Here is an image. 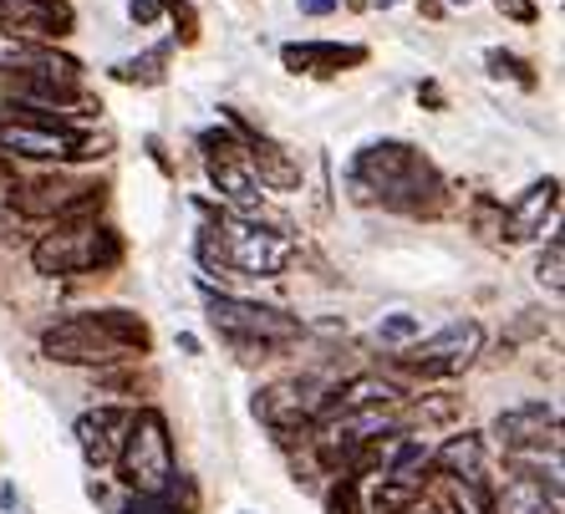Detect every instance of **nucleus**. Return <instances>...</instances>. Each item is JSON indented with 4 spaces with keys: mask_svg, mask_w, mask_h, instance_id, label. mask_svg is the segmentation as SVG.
<instances>
[{
    "mask_svg": "<svg viewBox=\"0 0 565 514\" xmlns=\"http://www.w3.org/2000/svg\"><path fill=\"white\" fill-rule=\"evenodd\" d=\"M11 214L21 219H93L103 210V184H82V179H66V173H46V179H26V184H11Z\"/></svg>",
    "mask_w": 565,
    "mask_h": 514,
    "instance_id": "obj_9",
    "label": "nucleus"
},
{
    "mask_svg": "<svg viewBox=\"0 0 565 514\" xmlns=\"http://www.w3.org/2000/svg\"><path fill=\"white\" fill-rule=\"evenodd\" d=\"M0 153L36 159V163L97 159L93 138L82 128H72L66 118H52L46 107H21V103H0Z\"/></svg>",
    "mask_w": 565,
    "mask_h": 514,
    "instance_id": "obj_5",
    "label": "nucleus"
},
{
    "mask_svg": "<svg viewBox=\"0 0 565 514\" xmlns=\"http://www.w3.org/2000/svg\"><path fill=\"white\" fill-rule=\"evenodd\" d=\"M494 514H561V500H551L535 479L510 474L504 489L494 494Z\"/></svg>",
    "mask_w": 565,
    "mask_h": 514,
    "instance_id": "obj_20",
    "label": "nucleus"
},
{
    "mask_svg": "<svg viewBox=\"0 0 565 514\" xmlns=\"http://www.w3.org/2000/svg\"><path fill=\"white\" fill-rule=\"evenodd\" d=\"M158 11H163V0H132L128 15L138 21V26H148V21H158Z\"/></svg>",
    "mask_w": 565,
    "mask_h": 514,
    "instance_id": "obj_29",
    "label": "nucleus"
},
{
    "mask_svg": "<svg viewBox=\"0 0 565 514\" xmlns=\"http://www.w3.org/2000/svg\"><path fill=\"white\" fill-rule=\"evenodd\" d=\"M555 210H561V179H540V184H530L525 194L514 199V210H504V245H520V239H535L545 235V225L555 219Z\"/></svg>",
    "mask_w": 565,
    "mask_h": 514,
    "instance_id": "obj_16",
    "label": "nucleus"
},
{
    "mask_svg": "<svg viewBox=\"0 0 565 514\" xmlns=\"http://www.w3.org/2000/svg\"><path fill=\"white\" fill-rule=\"evenodd\" d=\"M77 15L66 0H6L0 6V36L11 46H52V41L72 36Z\"/></svg>",
    "mask_w": 565,
    "mask_h": 514,
    "instance_id": "obj_11",
    "label": "nucleus"
},
{
    "mask_svg": "<svg viewBox=\"0 0 565 514\" xmlns=\"http://www.w3.org/2000/svg\"><path fill=\"white\" fill-rule=\"evenodd\" d=\"M153 331L138 311L103 306V311H77L41 331V356L62 362V367H107V362H132L148 356Z\"/></svg>",
    "mask_w": 565,
    "mask_h": 514,
    "instance_id": "obj_2",
    "label": "nucleus"
},
{
    "mask_svg": "<svg viewBox=\"0 0 565 514\" xmlns=\"http://www.w3.org/2000/svg\"><path fill=\"white\" fill-rule=\"evenodd\" d=\"M118 479L132 489V494H163L179 469H173V438H169V418L158 408H132V428L122 438L118 453Z\"/></svg>",
    "mask_w": 565,
    "mask_h": 514,
    "instance_id": "obj_7",
    "label": "nucleus"
},
{
    "mask_svg": "<svg viewBox=\"0 0 565 514\" xmlns=\"http://www.w3.org/2000/svg\"><path fill=\"white\" fill-rule=\"evenodd\" d=\"M204 296H210V326L245 362H265V356L286 352L290 342H301V317H286L276 306L245 301V296H220V290H204Z\"/></svg>",
    "mask_w": 565,
    "mask_h": 514,
    "instance_id": "obj_4",
    "label": "nucleus"
},
{
    "mask_svg": "<svg viewBox=\"0 0 565 514\" xmlns=\"http://www.w3.org/2000/svg\"><path fill=\"white\" fill-rule=\"evenodd\" d=\"M280 62L290 72H306V77H331L342 66H362L367 62V46H342V41H290L280 46Z\"/></svg>",
    "mask_w": 565,
    "mask_h": 514,
    "instance_id": "obj_17",
    "label": "nucleus"
},
{
    "mask_svg": "<svg viewBox=\"0 0 565 514\" xmlns=\"http://www.w3.org/2000/svg\"><path fill=\"white\" fill-rule=\"evenodd\" d=\"M316 408H321V387L306 383V377H286V383H270L255 393V418H260L280 443H290L296 433H311Z\"/></svg>",
    "mask_w": 565,
    "mask_h": 514,
    "instance_id": "obj_10",
    "label": "nucleus"
},
{
    "mask_svg": "<svg viewBox=\"0 0 565 514\" xmlns=\"http://www.w3.org/2000/svg\"><path fill=\"white\" fill-rule=\"evenodd\" d=\"M479 356H484V326H479V321H448L434 336H418V342L403 346V352L393 356V367L408 372V377H423V383H434V377H459V372H469Z\"/></svg>",
    "mask_w": 565,
    "mask_h": 514,
    "instance_id": "obj_8",
    "label": "nucleus"
},
{
    "mask_svg": "<svg viewBox=\"0 0 565 514\" xmlns=\"http://www.w3.org/2000/svg\"><path fill=\"white\" fill-rule=\"evenodd\" d=\"M342 0H301V15H331Z\"/></svg>",
    "mask_w": 565,
    "mask_h": 514,
    "instance_id": "obj_31",
    "label": "nucleus"
},
{
    "mask_svg": "<svg viewBox=\"0 0 565 514\" xmlns=\"http://www.w3.org/2000/svg\"><path fill=\"white\" fill-rule=\"evenodd\" d=\"M0 66L11 72H31V77H56V82H82V62L77 56L56 52V46H11V56Z\"/></svg>",
    "mask_w": 565,
    "mask_h": 514,
    "instance_id": "obj_19",
    "label": "nucleus"
},
{
    "mask_svg": "<svg viewBox=\"0 0 565 514\" xmlns=\"http://www.w3.org/2000/svg\"><path fill=\"white\" fill-rule=\"evenodd\" d=\"M122 514H173V510H169L163 500H158V494H138V500H132Z\"/></svg>",
    "mask_w": 565,
    "mask_h": 514,
    "instance_id": "obj_28",
    "label": "nucleus"
},
{
    "mask_svg": "<svg viewBox=\"0 0 565 514\" xmlns=\"http://www.w3.org/2000/svg\"><path fill=\"white\" fill-rule=\"evenodd\" d=\"M484 62H489V72H494V77H514L520 87H535V66L520 62L514 52H489Z\"/></svg>",
    "mask_w": 565,
    "mask_h": 514,
    "instance_id": "obj_25",
    "label": "nucleus"
},
{
    "mask_svg": "<svg viewBox=\"0 0 565 514\" xmlns=\"http://www.w3.org/2000/svg\"><path fill=\"white\" fill-rule=\"evenodd\" d=\"M163 66H169V46L132 56V62H118V66H113V77H118V82H138V87H158V82H163Z\"/></svg>",
    "mask_w": 565,
    "mask_h": 514,
    "instance_id": "obj_21",
    "label": "nucleus"
},
{
    "mask_svg": "<svg viewBox=\"0 0 565 514\" xmlns=\"http://www.w3.org/2000/svg\"><path fill=\"white\" fill-rule=\"evenodd\" d=\"M535 280H540L545 290H551V296H561V290H565V239H561V235H551V245L540 250V260H535Z\"/></svg>",
    "mask_w": 565,
    "mask_h": 514,
    "instance_id": "obj_24",
    "label": "nucleus"
},
{
    "mask_svg": "<svg viewBox=\"0 0 565 514\" xmlns=\"http://www.w3.org/2000/svg\"><path fill=\"white\" fill-rule=\"evenodd\" d=\"M163 11L173 15V26H179V41H184V46H194V41H199V15H194V6H189V0H163Z\"/></svg>",
    "mask_w": 565,
    "mask_h": 514,
    "instance_id": "obj_27",
    "label": "nucleus"
},
{
    "mask_svg": "<svg viewBox=\"0 0 565 514\" xmlns=\"http://www.w3.org/2000/svg\"><path fill=\"white\" fill-rule=\"evenodd\" d=\"M561 408L555 403H514L494 418V443L504 453H530V449H555L561 453Z\"/></svg>",
    "mask_w": 565,
    "mask_h": 514,
    "instance_id": "obj_13",
    "label": "nucleus"
},
{
    "mask_svg": "<svg viewBox=\"0 0 565 514\" xmlns=\"http://www.w3.org/2000/svg\"><path fill=\"white\" fill-rule=\"evenodd\" d=\"M118 260L122 239L97 219H66V225H52V235H41L31 245L36 276H87V270H107Z\"/></svg>",
    "mask_w": 565,
    "mask_h": 514,
    "instance_id": "obj_6",
    "label": "nucleus"
},
{
    "mask_svg": "<svg viewBox=\"0 0 565 514\" xmlns=\"http://www.w3.org/2000/svg\"><path fill=\"white\" fill-rule=\"evenodd\" d=\"M347 189L362 204H382V210L408 214V219H438L448 210L444 173L434 169L428 153H418L403 138H382V143L362 148L352 159V173H347Z\"/></svg>",
    "mask_w": 565,
    "mask_h": 514,
    "instance_id": "obj_1",
    "label": "nucleus"
},
{
    "mask_svg": "<svg viewBox=\"0 0 565 514\" xmlns=\"http://www.w3.org/2000/svg\"><path fill=\"white\" fill-rule=\"evenodd\" d=\"M0 179H6V163H0Z\"/></svg>",
    "mask_w": 565,
    "mask_h": 514,
    "instance_id": "obj_34",
    "label": "nucleus"
},
{
    "mask_svg": "<svg viewBox=\"0 0 565 514\" xmlns=\"http://www.w3.org/2000/svg\"><path fill=\"white\" fill-rule=\"evenodd\" d=\"M194 250L204 270H239V276H250V280H276L296 260V239L286 229H270L260 219L220 210V214H210V225L199 229Z\"/></svg>",
    "mask_w": 565,
    "mask_h": 514,
    "instance_id": "obj_3",
    "label": "nucleus"
},
{
    "mask_svg": "<svg viewBox=\"0 0 565 514\" xmlns=\"http://www.w3.org/2000/svg\"><path fill=\"white\" fill-rule=\"evenodd\" d=\"M327 514H367V489H362V479H352V474H331Z\"/></svg>",
    "mask_w": 565,
    "mask_h": 514,
    "instance_id": "obj_22",
    "label": "nucleus"
},
{
    "mask_svg": "<svg viewBox=\"0 0 565 514\" xmlns=\"http://www.w3.org/2000/svg\"><path fill=\"white\" fill-rule=\"evenodd\" d=\"M377 336H382L387 346H408L413 336H418V317H408V311H397V317L377 321Z\"/></svg>",
    "mask_w": 565,
    "mask_h": 514,
    "instance_id": "obj_26",
    "label": "nucleus"
},
{
    "mask_svg": "<svg viewBox=\"0 0 565 514\" xmlns=\"http://www.w3.org/2000/svg\"><path fill=\"white\" fill-rule=\"evenodd\" d=\"M0 6H6V0H0Z\"/></svg>",
    "mask_w": 565,
    "mask_h": 514,
    "instance_id": "obj_35",
    "label": "nucleus"
},
{
    "mask_svg": "<svg viewBox=\"0 0 565 514\" xmlns=\"http://www.w3.org/2000/svg\"><path fill=\"white\" fill-rule=\"evenodd\" d=\"M132 428V408H93L77 418V449L87 469H113L122 453V438Z\"/></svg>",
    "mask_w": 565,
    "mask_h": 514,
    "instance_id": "obj_15",
    "label": "nucleus"
},
{
    "mask_svg": "<svg viewBox=\"0 0 565 514\" xmlns=\"http://www.w3.org/2000/svg\"><path fill=\"white\" fill-rule=\"evenodd\" d=\"M220 113H224V128L245 143V163H250V173L260 179V189H301V163L290 159L276 138H265L239 107H220Z\"/></svg>",
    "mask_w": 565,
    "mask_h": 514,
    "instance_id": "obj_12",
    "label": "nucleus"
},
{
    "mask_svg": "<svg viewBox=\"0 0 565 514\" xmlns=\"http://www.w3.org/2000/svg\"><path fill=\"white\" fill-rule=\"evenodd\" d=\"M469 219H473V235H479V239H489V245H504V204H500V199L479 194L469 204Z\"/></svg>",
    "mask_w": 565,
    "mask_h": 514,
    "instance_id": "obj_23",
    "label": "nucleus"
},
{
    "mask_svg": "<svg viewBox=\"0 0 565 514\" xmlns=\"http://www.w3.org/2000/svg\"><path fill=\"white\" fill-rule=\"evenodd\" d=\"M408 393L382 377V372H356L347 383L327 387L321 393V408H316V422H331V418H347V413H372V408H387V413H403Z\"/></svg>",
    "mask_w": 565,
    "mask_h": 514,
    "instance_id": "obj_14",
    "label": "nucleus"
},
{
    "mask_svg": "<svg viewBox=\"0 0 565 514\" xmlns=\"http://www.w3.org/2000/svg\"><path fill=\"white\" fill-rule=\"evenodd\" d=\"M403 514H438V504L428 500V494H418V500H413V504H408V510H403Z\"/></svg>",
    "mask_w": 565,
    "mask_h": 514,
    "instance_id": "obj_32",
    "label": "nucleus"
},
{
    "mask_svg": "<svg viewBox=\"0 0 565 514\" xmlns=\"http://www.w3.org/2000/svg\"><path fill=\"white\" fill-rule=\"evenodd\" d=\"M500 11H510L514 21H535V0H500Z\"/></svg>",
    "mask_w": 565,
    "mask_h": 514,
    "instance_id": "obj_30",
    "label": "nucleus"
},
{
    "mask_svg": "<svg viewBox=\"0 0 565 514\" xmlns=\"http://www.w3.org/2000/svg\"><path fill=\"white\" fill-rule=\"evenodd\" d=\"M382 6H397V0H382Z\"/></svg>",
    "mask_w": 565,
    "mask_h": 514,
    "instance_id": "obj_33",
    "label": "nucleus"
},
{
    "mask_svg": "<svg viewBox=\"0 0 565 514\" xmlns=\"http://www.w3.org/2000/svg\"><path fill=\"white\" fill-rule=\"evenodd\" d=\"M204 169H210V184L220 189L235 210H255V204L265 199L260 179L250 173V163H245V159H204Z\"/></svg>",
    "mask_w": 565,
    "mask_h": 514,
    "instance_id": "obj_18",
    "label": "nucleus"
}]
</instances>
